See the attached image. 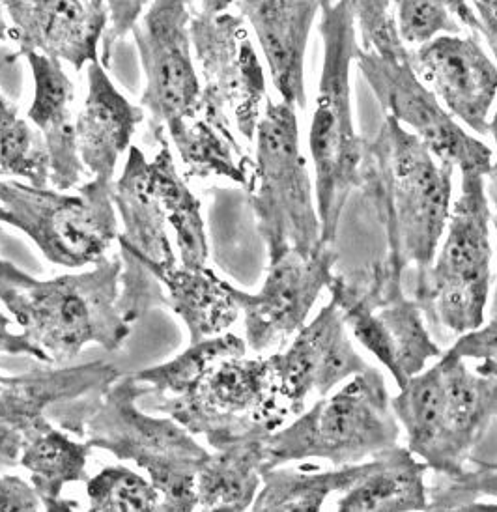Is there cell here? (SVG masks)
Masks as SVG:
<instances>
[{
    "instance_id": "16",
    "label": "cell",
    "mask_w": 497,
    "mask_h": 512,
    "mask_svg": "<svg viewBox=\"0 0 497 512\" xmlns=\"http://www.w3.org/2000/svg\"><path fill=\"white\" fill-rule=\"evenodd\" d=\"M277 397L299 415L311 395L326 397L370 365L357 354L339 307L329 301L294 335L288 348L268 357Z\"/></svg>"
},
{
    "instance_id": "8",
    "label": "cell",
    "mask_w": 497,
    "mask_h": 512,
    "mask_svg": "<svg viewBox=\"0 0 497 512\" xmlns=\"http://www.w3.org/2000/svg\"><path fill=\"white\" fill-rule=\"evenodd\" d=\"M255 141L253 180L247 193L270 262L288 251L314 253L324 245L322 223L299 148L298 109L284 101H266Z\"/></svg>"
},
{
    "instance_id": "7",
    "label": "cell",
    "mask_w": 497,
    "mask_h": 512,
    "mask_svg": "<svg viewBox=\"0 0 497 512\" xmlns=\"http://www.w3.org/2000/svg\"><path fill=\"white\" fill-rule=\"evenodd\" d=\"M120 255L103 258L94 270L58 275L25 288L8 311L15 324L49 357L70 361L88 344L120 350L131 326L120 313Z\"/></svg>"
},
{
    "instance_id": "22",
    "label": "cell",
    "mask_w": 497,
    "mask_h": 512,
    "mask_svg": "<svg viewBox=\"0 0 497 512\" xmlns=\"http://www.w3.org/2000/svg\"><path fill=\"white\" fill-rule=\"evenodd\" d=\"M25 58L29 60L34 79L30 122L42 133L43 143L47 146L51 184L58 191H68L81 184L88 174L77 150L73 118L75 86L58 58L47 57L38 51H32Z\"/></svg>"
},
{
    "instance_id": "44",
    "label": "cell",
    "mask_w": 497,
    "mask_h": 512,
    "mask_svg": "<svg viewBox=\"0 0 497 512\" xmlns=\"http://www.w3.org/2000/svg\"><path fill=\"white\" fill-rule=\"evenodd\" d=\"M471 2L481 21L479 34H483L492 55L497 60V0H471Z\"/></svg>"
},
{
    "instance_id": "15",
    "label": "cell",
    "mask_w": 497,
    "mask_h": 512,
    "mask_svg": "<svg viewBox=\"0 0 497 512\" xmlns=\"http://www.w3.org/2000/svg\"><path fill=\"white\" fill-rule=\"evenodd\" d=\"M337 258L327 243L314 253L288 251L270 262L256 294L230 286L245 322V342L253 352L281 346L307 324L314 303L335 275Z\"/></svg>"
},
{
    "instance_id": "17",
    "label": "cell",
    "mask_w": 497,
    "mask_h": 512,
    "mask_svg": "<svg viewBox=\"0 0 497 512\" xmlns=\"http://www.w3.org/2000/svg\"><path fill=\"white\" fill-rule=\"evenodd\" d=\"M410 64L449 113L477 135L488 133L497 98V64L477 34H445L410 49Z\"/></svg>"
},
{
    "instance_id": "24",
    "label": "cell",
    "mask_w": 497,
    "mask_h": 512,
    "mask_svg": "<svg viewBox=\"0 0 497 512\" xmlns=\"http://www.w3.org/2000/svg\"><path fill=\"white\" fill-rule=\"evenodd\" d=\"M114 208L124 230L118 234V245H126L144 262L169 266L176 264L167 217L157 197L152 163L141 148L131 146L124 171L113 182Z\"/></svg>"
},
{
    "instance_id": "40",
    "label": "cell",
    "mask_w": 497,
    "mask_h": 512,
    "mask_svg": "<svg viewBox=\"0 0 497 512\" xmlns=\"http://www.w3.org/2000/svg\"><path fill=\"white\" fill-rule=\"evenodd\" d=\"M45 511L42 499L32 484L17 475L0 471V512Z\"/></svg>"
},
{
    "instance_id": "1",
    "label": "cell",
    "mask_w": 497,
    "mask_h": 512,
    "mask_svg": "<svg viewBox=\"0 0 497 512\" xmlns=\"http://www.w3.org/2000/svg\"><path fill=\"white\" fill-rule=\"evenodd\" d=\"M453 172L451 163L440 161L393 116H385L384 126L365 148L359 187L382 221L384 262L404 277L413 271V288L423 283L447 227Z\"/></svg>"
},
{
    "instance_id": "18",
    "label": "cell",
    "mask_w": 497,
    "mask_h": 512,
    "mask_svg": "<svg viewBox=\"0 0 497 512\" xmlns=\"http://www.w3.org/2000/svg\"><path fill=\"white\" fill-rule=\"evenodd\" d=\"M12 23L19 57L32 51L66 60L77 72L101 62L100 45L109 25L105 0L81 6L71 0H0Z\"/></svg>"
},
{
    "instance_id": "33",
    "label": "cell",
    "mask_w": 497,
    "mask_h": 512,
    "mask_svg": "<svg viewBox=\"0 0 497 512\" xmlns=\"http://www.w3.org/2000/svg\"><path fill=\"white\" fill-rule=\"evenodd\" d=\"M428 484V511H497V462H475Z\"/></svg>"
},
{
    "instance_id": "35",
    "label": "cell",
    "mask_w": 497,
    "mask_h": 512,
    "mask_svg": "<svg viewBox=\"0 0 497 512\" xmlns=\"http://www.w3.org/2000/svg\"><path fill=\"white\" fill-rule=\"evenodd\" d=\"M86 496L94 512H152L161 501L152 481L126 466H109L88 477Z\"/></svg>"
},
{
    "instance_id": "50",
    "label": "cell",
    "mask_w": 497,
    "mask_h": 512,
    "mask_svg": "<svg viewBox=\"0 0 497 512\" xmlns=\"http://www.w3.org/2000/svg\"><path fill=\"white\" fill-rule=\"evenodd\" d=\"M0 223H6V225H10V227H14V219H12V215L8 214V210L0 204Z\"/></svg>"
},
{
    "instance_id": "23",
    "label": "cell",
    "mask_w": 497,
    "mask_h": 512,
    "mask_svg": "<svg viewBox=\"0 0 497 512\" xmlns=\"http://www.w3.org/2000/svg\"><path fill=\"white\" fill-rule=\"evenodd\" d=\"M275 428L258 427L213 449L197 471V509L242 512L253 507L268 464V438Z\"/></svg>"
},
{
    "instance_id": "29",
    "label": "cell",
    "mask_w": 497,
    "mask_h": 512,
    "mask_svg": "<svg viewBox=\"0 0 497 512\" xmlns=\"http://www.w3.org/2000/svg\"><path fill=\"white\" fill-rule=\"evenodd\" d=\"M156 141L159 150L150 161L152 178L167 223L176 234L180 264L185 268H204L208 262V238L199 199L176 169L169 139L159 135Z\"/></svg>"
},
{
    "instance_id": "14",
    "label": "cell",
    "mask_w": 497,
    "mask_h": 512,
    "mask_svg": "<svg viewBox=\"0 0 497 512\" xmlns=\"http://www.w3.org/2000/svg\"><path fill=\"white\" fill-rule=\"evenodd\" d=\"M355 64L387 116L412 131L440 161L451 163L460 172L477 171L490 176L492 150L458 124L438 96L419 79L410 58H385L359 47Z\"/></svg>"
},
{
    "instance_id": "9",
    "label": "cell",
    "mask_w": 497,
    "mask_h": 512,
    "mask_svg": "<svg viewBox=\"0 0 497 512\" xmlns=\"http://www.w3.org/2000/svg\"><path fill=\"white\" fill-rule=\"evenodd\" d=\"M327 290L348 331L389 370L398 387L443 354L421 305L406 294L404 275L384 260L350 275L335 273Z\"/></svg>"
},
{
    "instance_id": "12",
    "label": "cell",
    "mask_w": 497,
    "mask_h": 512,
    "mask_svg": "<svg viewBox=\"0 0 497 512\" xmlns=\"http://www.w3.org/2000/svg\"><path fill=\"white\" fill-rule=\"evenodd\" d=\"M191 42L199 62L200 116L247 143L255 141L266 98V77L249 40L242 15L191 14Z\"/></svg>"
},
{
    "instance_id": "41",
    "label": "cell",
    "mask_w": 497,
    "mask_h": 512,
    "mask_svg": "<svg viewBox=\"0 0 497 512\" xmlns=\"http://www.w3.org/2000/svg\"><path fill=\"white\" fill-rule=\"evenodd\" d=\"M0 354L29 356L51 363L42 348H38L34 342L30 341L23 331L15 333L14 320L4 313H0Z\"/></svg>"
},
{
    "instance_id": "49",
    "label": "cell",
    "mask_w": 497,
    "mask_h": 512,
    "mask_svg": "<svg viewBox=\"0 0 497 512\" xmlns=\"http://www.w3.org/2000/svg\"><path fill=\"white\" fill-rule=\"evenodd\" d=\"M14 114H17L15 103L6 100V98L2 96V92H0V120H4V118H8V116H14Z\"/></svg>"
},
{
    "instance_id": "19",
    "label": "cell",
    "mask_w": 497,
    "mask_h": 512,
    "mask_svg": "<svg viewBox=\"0 0 497 512\" xmlns=\"http://www.w3.org/2000/svg\"><path fill=\"white\" fill-rule=\"evenodd\" d=\"M327 0H238L270 68L281 101L307 107L305 53L316 15Z\"/></svg>"
},
{
    "instance_id": "27",
    "label": "cell",
    "mask_w": 497,
    "mask_h": 512,
    "mask_svg": "<svg viewBox=\"0 0 497 512\" xmlns=\"http://www.w3.org/2000/svg\"><path fill=\"white\" fill-rule=\"evenodd\" d=\"M144 264L165 286L169 307L184 320L191 342L227 333L242 314L232 296V285L219 279L208 266L185 268L178 262L169 266Z\"/></svg>"
},
{
    "instance_id": "34",
    "label": "cell",
    "mask_w": 497,
    "mask_h": 512,
    "mask_svg": "<svg viewBox=\"0 0 497 512\" xmlns=\"http://www.w3.org/2000/svg\"><path fill=\"white\" fill-rule=\"evenodd\" d=\"M0 178H21L34 187L51 182V159L42 133L17 114L0 120Z\"/></svg>"
},
{
    "instance_id": "30",
    "label": "cell",
    "mask_w": 497,
    "mask_h": 512,
    "mask_svg": "<svg viewBox=\"0 0 497 512\" xmlns=\"http://www.w3.org/2000/svg\"><path fill=\"white\" fill-rule=\"evenodd\" d=\"M367 460L329 471L275 466L264 471L256 494V512H318L333 494H344L365 471Z\"/></svg>"
},
{
    "instance_id": "3",
    "label": "cell",
    "mask_w": 497,
    "mask_h": 512,
    "mask_svg": "<svg viewBox=\"0 0 497 512\" xmlns=\"http://www.w3.org/2000/svg\"><path fill=\"white\" fill-rule=\"evenodd\" d=\"M324 62L309 131L314 193L322 243L333 245L342 210L361 185L367 141L355 129L350 70L359 53L355 19L346 0H327L320 10Z\"/></svg>"
},
{
    "instance_id": "25",
    "label": "cell",
    "mask_w": 497,
    "mask_h": 512,
    "mask_svg": "<svg viewBox=\"0 0 497 512\" xmlns=\"http://www.w3.org/2000/svg\"><path fill=\"white\" fill-rule=\"evenodd\" d=\"M23 445L19 464L29 471L30 484L42 499L45 511L70 512L79 503L62 496L66 484L88 481L86 464L92 445L77 441L40 415L21 430Z\"/></svg>"
},
{
    "instance_id": "37",
    "label": "cell",
    "mask_w": 497,
    "mask_h": 512,
    "mask_svg": "<svg viewBox=\"0 0 497 512\" xmlns=\"http://www.w3.org/2000/svg\"><path fill=\"white\" fill-rule=\"evenodd\" d=\"M361 36L359 47L385 58H410V49L398 36L395 0H346Z\"/></svg>"
},
{
    "instance_id": "13",
    "label": "cell",
    "mask_w": 497,
    "mask_h": 512,
    "mask_svg": "<svg viewBox=\"0 0 497 512\" xmlns=\"http://www.w3.org/2000/svg\"><path fill=\"white\" fill-rule=\"evenodd\" d=\"M191 14L189 0H152L131 30L144 73L141 105L150 113L154 137L200 116L202 83L193 60Z\"/></svg>"
},
{
    "instance_id": "10",
    "label": "cell",
    "mask_w": 497,
    "mask_h": 512,
    "mask_svg": "<svg viewBox=\"0 0 497 512\" xmlns=\"http://www.w3.org/2000/svg\"><path fill=\"white\" fill-rule=\"evenodd\" d=\"M0 204L38 245L43 256L62 268L79 270L107 258L118 240L113 182L92 178L75 195L34 187L17 180H0Z\"/></svg>"
},
{
    "instance_id": "38",
    "label": "cell",
    "mask_w": 497,
    "mask_h": 512,
    "mask_svg": "<svg viewBox=\"0 0 497 512\" xmlns=\"http://www.w3.org/2000/svg\"><path fill=\"white\" fill-rule=\"evenodd\" d=\"M447 354L473 361V369L483 376L497 378V285L490 305L488 320L484 318L479 328L460 335Z\"/></svg>"
},
{
    "instance_id": "20",
    "label": "cell",
    "mask_w": 497,
    "mask_h": 512,
    "mask_svg": "<svg viewBox=\"0 0 497 512\" xmlns=\"http://www.w3.org/2000/svg\"><path fill=\"white\" fill-rule=\"evenodd\" d=\"M122 378L113 363H85L57 370H36L21 376H2L0 382V419L17 430L40 415L58 419L73 406L101 397Z\"/></svg>"
},
{
    "instance_id": "11",
    "label": "cell",
    "mask_w": 497,
    "mask_h": 512,
    "mask_svg": "<svg viewBox=\"0 0 497 512\" xmlns=\"http://www.w3.org/2000/svg\"><path fill=\"white\" fill-rule=\"evenodd\" d=\"M212 449L258 427L283 425L286 410L275 391L268 357L228 356L215 361L182 395L152 400Z\"/></svg>"
},
{
    "instance_id": "26",
    "label": "cell",
    "mask_w": 497,
    "mask_h": 512,
    "mask_svg": "<svg viewBox=\"0 0 497 512\" xmlns=\"http://www.w3.org/2000/svg\"><path fill=\"white\" fill-rule=\"evenodd\" d=\"M426 471L408 447L395 445L367 460L365 471L337 501V511H428Z\"/></svg>"
},
{
    "instance_id": "2",
    "label": "cell",
    "mask_w": 497,
    "mask_h": 512,
    "mask_svg": "<svg viewBox=\"0 0 497 512\" xmlns=\"http://www.w3.org/2000/svg\"><path fill=\"white\" fill-rule=\"evenodd\" d=\"M391 406L413 455L434 475H456L497 419V378L443 352L398 387Z\"/></svg>"
},
{
    "instance_id": "46",
    "label": "cell",
    "mask_w": 497,
    "mask_h": 512,
    "mask_svg": "<svg viewBox=\"0 0 497 512\" xmlns=\"http://www.w3.org/2000/svg\"><path fill=\"white\" fill-rule=\"evenodd\" d=\"M488 133L494 137V144H496V157H492V171H490V178H497V111L488 122Z\"/></svg>"
},
{
    "instance_id": "43",
    "label": "cell",
    "mask_w": 497,
    "mask_h": 512,
    "mask_svg": "<svg viewBox=\"0 0 497 512\" xmlns=\"http://www.w3.org/2000/svg\"><path fill=\"white\" fill-rule=\"evenodd\" d=\"M21 445H23L21 430L0 419V471L14 468L19 464Z\"/></svg>"
},
{
    "instance_id": "51",
    "label": "cell",
    "mask_w": 497,
    "mask_h": 512,
    "mask_svg": "<svg viewBox=\"0 0 497 512\" xmlns=\"http://www.w3.org/2000/svg\"><path fill=\"white\" fill-rule=\"evenodd\" d=\"M71 2H75V4H81V6H90V4H94L96 0H71Z\"/></svg>"
},
{
    "instance_id": "5",
    "label": "cell",
    "mask_w": 497,
    "mask_h": 512,
    "mask_svg": "<svg viewBox=\"0 0 497 512\" xmlns=\"http://www.w3.org/2000/svg\"><path fill=\"white\" fill-rule=\"evenodd\" d=\"M400 425L382 370L369 367L268 438L270 468L303 460L354 466L398 445Z\"/></svg>"
},
{
    "instance_id": "47",
    "label": "cell",
    "mask_w": 497,
    "mask_h": 512,
    "mask_svg": "<svg viewBox=\"0 0 497 512\" xmlns=\"http://www.w3.org/2000/svg\"><path fill=\"white\" fill-rule=\"evenodd\" d=\"M490 208H492V225L496 228V249H497V178H492V187H490Z\"/></svg>"
},
{
    "instance_id": "39",
    "label": "cell",
    "mask_w": 497,
    "mask_h": 512,
    "mask_svg": "<svg viewBox=\"0 0 497 512\" xmlns=\"http://www.w3.org/2000/svg\"><path fill=\"white\" fill-rule=\"evenodd\" d=\"M150 2L152 0H105L107 12H109V25L101 38V43H103L101 60H103L105 68L111 64L116 43L124 40L126 34H129L139 23L141 15L146 12Z\"/></svg>"
},
{
    "instance_id": "42",
    "label": "cell",
    "mask_w": 497,
    "mask_h": 512,
    "mask_svg": "<svg viewBox=\"0 0 497 512\" xmlns=\"http://www.w3.org/2000/svg\"><path fill=\"white\" fill-rule=\"evenodd\" d=\"M38 279H34L29 273L19 270L12 262H6L0 258V303L10 311L14 307L19 294L34 285Z\"/></svg>"
},
{
    "instance_id": "45",
    "label": "cell",
    "mask_w": 497,
    "mask_h": 512,
    "mask_svg": "<svg viewBox=\"0 0 497 512\" xmlns=\"http://www.w3.org/2000/svg\"><path fill=\"white\" fill-rule=\"evenodd\" d=\"M191 10L197 14L219 15L228 12L234 0H189Z\"/></svg>"
},
{
    "instance_id": "28",
    "label": "cell",
    "mask_w": 497,
    "mask_h": 512,
    "mask_svg": "<svg viewBox=\"0 0 497 512\" xmlns=\"http://www.w3.org/2000/svg\"><path fill=\"white\" fill-rule=\"evenodd\" d=\"M187 178H225L249 191L253 180V159L243 152L234 133L215 128L206 118L197 116L171 129Z\"/></svg>"
},
{
    "instance_id": "48",
    "label": "cell",
    "mask_w": 497,
    "mask_h": 512,
    "mask_svg": "<svg viewBox=\"0 0 497 512\" xmlns=\"http://www.w3.org/2000/svg\"><path fill=\"white\" fill-rule=\"evenodd\" d=\"M6 12H4V8H2V4H0V42H8V40H12V25L6 21Z\"/></svg>"
},
{
    "instance_id": "36",
    "label": "cell",
    "mask_w": 497,
    "mask_h": 512,
    "mask_svg": "<svg viewBox=\"0 0 497 512\" xmlns=\"http://www.w3.org/2000/svg\"><path fill=\"white\" fill-rule=\"evenodd\" d=\"M120 313L129 326H135L144 314L157 307H169L165 286L139 256L120 245Z\"/></svg>"
},
{
    "instance_id": "4",
    "label": "cell",
    "mask_w": 497,
    "mask_h": 512,
    "mask_svg": "<svg viewBox=\"0 0 497 512\" xmlns=\"http://www.w3.org/2000/svg\"><path fill=\"white\" fill-rule=\"evenodd\" d=\"M148 395L146 385L122 376L88 408L79 436L146 471L161 496L157 511H197V471L210 453L169 415L144 412L139 400Z\"/></svg>"
},
{
    "instance_id": "52",
    "label": "cell",
    "mask_w": 497,
    "mask_h": 512,
    "mask_svg": "<svg viewBox=\"0 0 497 512\" xmlns=\"http://www.w3.org/2000/svg\"><path fill=\"white\" fill-rule=\"evenodd\" d=\"M0 382H2V376H0Z\"/></svg>"
},
{
    "instance_id": "32",
    "label": "cell",
    "mask_w": 497,
    "mask_h": 512,
    "mask_svg": "<svg viewBox=\"0 0 497 512\" xmlns=\"http://www.w3.org/2000/svg\"><path fill=\"white\" fill-rule=\"evenodd\" d=\"M398 36L410 49L445 34H479L481 21L468 0H395Z\"/></svg>"
},
{
    "instance_id": "21",
    "label": "cell",
    "mask_w": 497,
    "mask_h": 512,
    "mask_svg": "<svg viewBox=\"0 0 497 512\" xmlns=\"http://www.w3.org/2000/svg\"><path fill=\"white\" fill-rule=\"evenodd\" d=\"M144 109L129 103L114 86L101 62L88 64L85 105L75 120L77 150L88 174L114 182L120 156L131 148Z\"/></svg>"
},
{
    "instance_id": "6",
    "label": "cell",
    "mask_w": 497,
    "mask_h": 512,
    "mask_svg": "<svg viewBox=\"0 0 497 512\" xmlns=\"http://www.w3.org/2000/svg\"><path fill=\"white\" fill-rule=\"evenodd\" d=\"M438 253L423 283L413 288L432 331L464 335L486 318L492 286V208L483 172L462 171Z\"/></svg>"
},
{
    "instance_id": "31",
    "label": "cell",
    "mask_w": 497,
    "mask_h": 512,
    "mask_svg": "<svg viewBox=\"0 0 497 512\" xmlns=\"http://www.w3.org/2000/svg\"><path fill=\"white\" fill-rule=\"evenodd\" d=\"M243 354H247V342L238 335L223 333L212 339L191 342L184 354L163 365L141 370L133 374V378L150 389L148 397H152V400L167 399L182 395L215 361Z\"/></svg>"
}]
</instances>
